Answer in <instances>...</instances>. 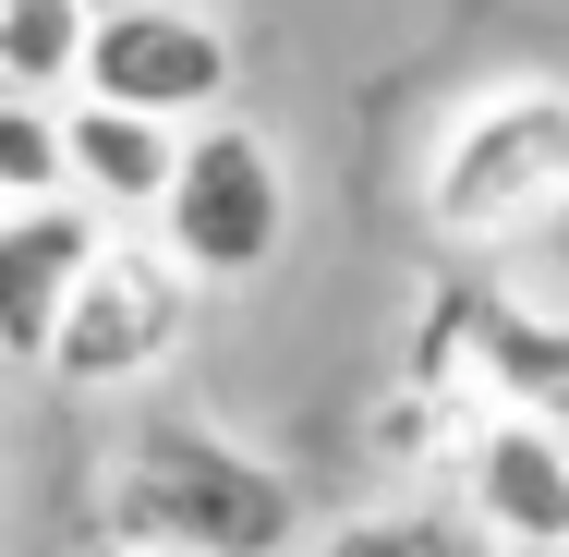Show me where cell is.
I'll use <instances>...</instances> for the list:
<instances>
[{
	"instance_id": "2",
	"label": "cell",
	"mask_w": 569,
	"mask_h": 557,
	"mask_svg": "<svg viewBox=\"0 0 569 557\" xmlns=\"http://www.w3.org/2000/svg\"><path fill=\"white\" fill-rule=\"evenodd\" d=\"M569 207V86L558 73H509L485 98H460L425 146V219L437 242H521Z\"/></svg>"
},
{
	"instance_id": "6",
	"label": "cell",
	"mask_w": 569,
	"mask_h": 557,
	"mask_svg": "<svg viewBox=\"0 0 569 557\" xmlns=\"http://www.w3.org/2000/svg\"><path fill=\"white\" fill-rule=\"evenodd\" d=\"M460 473V521L497 557L521 546H569V412H521V400H485L449 448Z\"/></svg>"
},
{
	"instance_id": "15",
	"label": "cell",
	"mask_w": 569,
	"mask_h": 557,
	"mask_svg": "<svg viewBox=\"0 0 569 557\" xmlns=\"http://www.w3.org/2000/svg\"><path fill=\"white\" fill-rule=\"evenodd\" d=\"M521 557H569V546H521Z\"/></svg>"
},
{
	"instance_id": "7",
	"label": "cell",
	"mask_w": 569,
	"mask_h": 557,
	"mask_svg": "<svg viewBox=\"0 0 569 557\" xmlns=\"http://www.w3.org/2000/svg\"><path fill=\"white\" fill-rule=\"evenodd\" d=\"M98 242H110V219H98L86 195L0 207V364H24V376L49 364V328H61V304L86 291Z\"/></svg>"
},
{
	"instance_id": "12",
	"label": "cell",
	"mask_w": 569,
	"mask_h": 557,
	"mask_svg": "<svg viewBox=\"0 0 569 557\" xmlns=\"http://www.w3.org/2000/svg\"><path fill=\"white\" fill-rule=\"evenodd\" d=\"M37 195H73L61 98H12V86H0V207H37Z\"/></svg>"
},
{
	"instance_id": "10",
	"label": "cell",
	"mask_w": 569,
	"mask_h": 557,
	"mask_svg": "<svg viewBox=\"0 0 569 557\" xmlns=\"http://www.w3.org/2000/svg\"><path fill=\"white\" fill-rule=\"evenodd\" d=\"M86 37H98L86 0H0V86L12 98H73L86 86Z\"/></svg>"
},
{
	"instance_id": "5",
	"label": "cell",
	"mask_w": 569,
	"mask_h": 557,
	"mask_svg": "<svg viewBox=\"0 0 569 557\" xmlns=\"http://www.w3.org/2000/svg\"><path fill=\"white\" fill-rule=\"evenodd\" d=\"M230 49L219 0H133V12H98L86 37V86L73 98H110V110H158V121H207L230 110Z\"/></svg>"
},
{
	"instance_id": "9",
	"label": "cell",
	"mask_w": 569,
	"mask_h": 557,
	"mask_svg": "<svg viewBox=\"0 0 569 557\" xmlns=\"http://www.w3.org/2000/svg\"><path fill=\"white\" fill-rule=\"evenodd\" d=\"M460 316V388L472 400H521V412H569V328L509 304V291H449Z\"/></svg>"
},
{
	"instance_id": "4",
	"label": "cell",
	"mask_w": 569,
	"mask_h": 557,
	"mask_svg": "<svg viewBox=\"0 0 569 557\" xmlns=\"http://www.w3.org/2000/svg\"><path fill=\"white\" fill-rule=\"evenodd\" d=\"M158 242L194 267V279H254L279 267L291 242V158L254 133V121H182V170H170V207H158Z\"/></svg>"
},
{
	"instance_id": "1",
	"label": "cell",
	"mask_w": 569,
	"mask_h": 557,
	"mask_svg": "<svg viewBox=\"0 0 569 557\" xmlns=\"http://www.w3.org/2000/svg\"><path fill=\"white\" fill-rule=\"evenodd\" d=\"M98 534L182 557H291L303 546V485L267 448L219 437L207 412H133L98 485Z\"/></svg>"
},
{
	"instance_id": "3",
	"label": "cell",
	"mask_w": 569,
	"mask_h": 557,
	"mask_svg": "<svg viewBox=\"0 0 569 557\" xmlns=\"http://www.w3.org/2000/svg\"><path fill=\"white\" fill-rule=\"evenodd\" d=\"M194 267L170 255V242H133L110 230L98 242V267H86V291L61 304V328H49V388H73V400H121V388H158L170 364H182V339H194Z\"/></svg>"
},
{
	"instance_id": "11",
	"label": "cell",
	"mask_w": 569,
	"mask_h": 557,
	"mask_svg": "<svg viewBox=\"0 0 569 557\" xmlns=\"http://www.w3.org/2000/svg\"><path fill=\"white\" fill-rule=\"evenodd\" d=\"M303 557H485V534H472L460 509H351V521H328Z\"/></svg>"
},
{
	"instance_id": "13",
	"label": "cell",
	"mask_w": 569,
	"mask_h": 557,
	"mask_svg": "<svg viewBox=\"0 0 569 557\" xmlns=\"http://www.w3.org/2000/svg\"><path fill=\"white\" fill-rule=\"evenodd\" d=\"M86 557H182V546H133V534H98Z\"/></svg>"
},
{
	"instance_id": "8",
	"label": "cell",
	"mask_w": 569,
	"mask_h": 557,
	"mask_svg": "<svg viewBox=\"0 0 569 557\" xmlns=\"http://www.w3.org/2000/svg\"><path fill=\"white\" fill-rule=\"evenodd\" d=\"M61 158H73V195L110 230L158 219L170 207V170H182V121L158 110H110V98H61Z\"/></svg>"
},
{
	"instance_id": "14",
	"label": "cell",
	"mask_w": 569,
	"mask_h": 557,
	"mask_svg": "<svg viewBox=\"0 0 569 557\" xmlns=\"http://www.w3.org/2000/svg\"><path fill=\"white\" fill-rule=\"evenodd\" d=\"M86 12H133V0H86Z\"/></svg>"
}]
</instances>
